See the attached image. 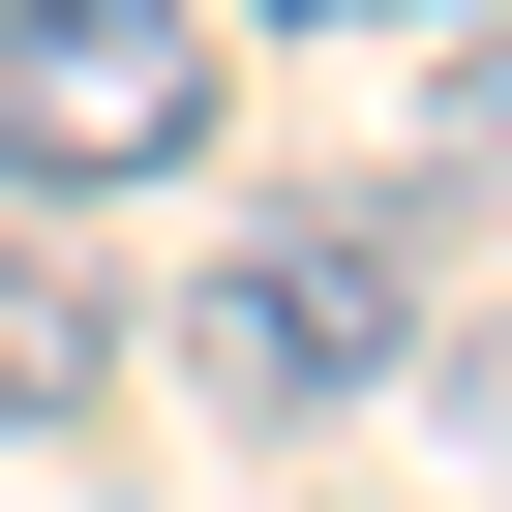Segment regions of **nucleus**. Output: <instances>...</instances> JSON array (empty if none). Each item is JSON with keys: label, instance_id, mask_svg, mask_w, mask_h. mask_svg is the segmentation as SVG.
<instances>
[{"label": "nucleus", "instance_id": "7ed1b4c3", "mask_svg": "<svg viewBox=\"0 0 512 512\" xmlns=\"http://www.w3.org/2000/svg\"><path fill=\"white\" fill-rule=\"evenodd\" d=\"M121 392V272H61V241H0V452H61Z\"/></svg>", "mask_w": 512, "mask_h": 512}, {"label": "nucleus", "instance_id": "39448f33", "mask_svg": "<svg viewBox=\"0 0 512 512\" xmlns=\"http://www.w3.org/2000/svg\"><path fill=\"white\" fill-rule=\"evenodd\" d=\"M482 392H512V362H482Z\"/></svg>", "mask_w": 512, "mask_h": 512}, {"label": "nucleus", "instance_id": "f03ea898", "mask_svg": "<svg viewBox=\"0 0 512 512\" xmlns=\"http://www.w3.org/2000/svg\"><path fill=\"white\" fill-rule=\"evenodd\" d=\"M211 0H0V181L31 211H121V181H181L211 151Z\"/></svg>", "mask_w": 512, "mask_h": 512}, {"label": "nucleus", "instance_id": "20e7f679", "mask_svg": "<svg viewBox=\"0 0 512 512\" xmlns=\"http://www.w3.org/2000/svg\"><path fill=\"white\" fill-rule=\"evenodd\" d=\"M452 151H512V31H452Z\"/></svg>", "mask_w": 512, "mask_h": 512}, {"label": "nucleus", "instance_id": "f257e3e1", "mask_svg": "<svg viewBox=\"0 0 512 512\" xmlns=\"http://www.w3.org/2000/svg\"><path fill=\"white\" fill-rule=\"evenodd\" d=\"M181 362L241 422H362L422 362V181H302V211H241L211 272H181Z\"/></svg>", "mask_w": 512, "mask_h": 512}]
</instances>
